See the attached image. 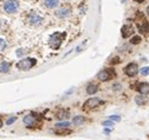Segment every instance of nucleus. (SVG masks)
<instances>
[{"mask_svg":"<svg viewBox=\"0 0 149 140\" xmlns=\"http://www.w3.org/2000/svg\"><path fill=\"white\" fill-rule=\"evenodd\" d=\"M135 23H136V26L139 28V31L142 33V34H147L149 33V23L148 20L146 19V16L142 12L137 11L136 13V16H135Z\"/></svg>","mask_w":149,"mask_h":140,"instance_id":"obj_1","label":"nucleus"},{"mask_svg":"<svg viewBox=\"0 0 149 140\" xmlns=\"http://www.w3.org/2000/svg\"><path fill=\"white\" fill-rule=\"evenodd\" d=\"M65 37H66V33L65 32H62V33L56 32V33H53L52 36L49 38V45H50V47L53 48V49H58L61 47L63 40L65 39Z\"/></svg>","mask_w":149,"mask_h":140,"instance_id":"obj_2","label":"nucleus"},{"mask_svg":"<svg viewBox=\"0 0 149 140\" xmlns=\"http://www.w3.org/2000/svg\"><path fill=\"white\" fill-rule=\"evenodd\" d=\"M36 64H37V60L34 58H25V59H22L20 61H18L15 66L20 71H29Z\"/></svg>","mask_w":149,"mask_h":140,"instance_id":"obj_3","label":"nucleus"},{"mask_svg":"<svg viewBox=\"0 0 149 140\" xmlns=\"http://www.w3.org/2000/svg\"><path fill=\"white\" fill-rule=\"evenodd\" d=\"M18 10H19V3H18V0H7L4 4V11L7 14H13Z\"/></svg>","mask_w":149,"mask_h":140,"instance_id":"obj_4","label":"nucleus"},{"mask_svg":"<svg viewBox=\"0 0 149 140\" xmlns=\"http://www.w3.org/2000/svg\"><path fill=\"white\" fill-rule=\"evenodd\" d=\"M113 77H115V71H114L113 68L102 69V71H100L98 74H97V78H98L101 81H108V80H110Z\"/></svg>","mask_w":149,"mask_h":140,"instance_id":"obj_5","label":"nucleus"},{"mask_svg":"<svg viewBox=\"0 0 149 140\" xmlns=\"http://www.w3.org/2000/svg\"><path fill=\"white\" fill-rule=\"evenodd\" d=\"M27 21L30 25H33V26H38L43 23V16L39 15L38 13H36V12H32L29 14L27 16Z\"/></svg>","mask_w":149,"mask_h":140,"instance_id":"obj_6","label":"nucleus"},{"mask_svg":"<svg viewBox=\"0 0 149 140\" xmlns=\"http://www.w3.org/2000/svg\"><path fill=\"white\" fill-rule=\"evenodd\" d=\"M124 73L128 75V77H135L137 73H139V66L135 64V62H132V64H128L124 68Z\"/></svg>","mask_w":149,"mask_h":140,"instance_id":"obj_7","label":"nucleus"},{"mask_svg":"<svg viewBox=\"0 0 149 140\" xmlns=\"http://www.w3.org/2000/svg\"><path fill=\"white\" fill-rule=\"evenodd\" d=\"M102 102H103V101H102L100 98H90V99H88V100L85 101L84 107H85V108H95V107L100 106Z\"/></svg>","mask_w":149,"mask_h":140,"instance_id":"obj_8","label":"nucleus"},{"mask_svg":"<svg viewBox=\"0 0 149 140\" xmlns=\"http://www.w3.org/2000/svg\"><path fill=\"white\" fill-rule=\"evenodd\" d=\"M133 33H134V27H133L132 25L127 24V25H123V26H122V28H121V34H122V37H123L124 39L129 38Z\"/></svg>","mask_w":149,"mask_h":140,"instance_id":"obj_9","label":"nucleus"},{"mask_svg":"<svg viewBox=\"0 0 149 140\" xmlns=\"http://www.w3.org/2000/svg\"><path fill=\"white\" fill-rule=\"evenodd\" d=\"M23 121H24V125H26V126L31 127V126L36 125V122H37V117H36V115H33V114H27V115H25V117H24Z\"/></svg>","mask_w":149,"mask_h":140,"instance_id":"obj_10","label":"nucleus"},{"mask_svg":"<svg viewBox=\"0 0 149 140\" xmlns=\"http://www.w3.org/2000/svg\"><path fill=\"white\" fill-rule=\"evenodd\" d=\"M137 91H139L141 94H143V95L149 94V84H147V82H141V84H139V85H137Z\"/></svg>","mask_w":149,"mask_h":140,"instance_id":"obj_11","label":"nucleus"},{"mask_svg":"<svg viewBox=\"0 0 149 140\" xmlns=\"http://www.w3.org/2000/svg\"><path fill=\"white\" fill-rule=\"evenodd\" d=\"M59 5V0H44V6L46 8H56Z\"/></svg>","mask_w":149,"mask_h":140,"instance_id":"obj_12","label":"nucleus"},{"mask_svg":"<svg viewBox=\"0 0 149 140\" xmlns=\"http://www.w3.org/2000/svg\"><path fill=\"white\" fill-rule=\"evenodd\" d=\"M54 14L57 15L58 18H66V16L70 14V10L64 7V8H61V10H58V11H56Z\"/></svg>","mask_w":149,"mask_h":140,"instance_id":"obj_13","label":"nucleus"},{"mask_svg":"<svg viewBox=\"0 0 149 140\" xmlns=\"http://www.w3.org/2000/svg\"><path fill=\"white\" fill-rule=\"evenodd\" d=\"M97 90H98V86H97V85L90 84V85H88V87H86V93H88V94H94V93L97 92Z\"/></svg>","mask_w":149,"mask_h":140,"instance_id":"obj_14","label":"nucleus"},{"mask_svg":"<svg viewBox=\"0 0 149 140\" xmlns=\"http://www.w3.org/2000/svg\"><path fill=\"white\" fill-rule=\"evenodd\" d=\"M10 71V62L7 61H3L0 64V72L1 73H7Z\"/></svg>","mask_w":149,"mask_h":140,"instance_id":"obj_15","label":"nucleus"},{"mask_svg":"<svg viewBox=\"0 0 149 140\" xmlns=\"http://www.w3.org/2000/svg\"><path fill=\"white\" fill-rule=\"evenodd\" d=\"M72 122H73V125H82L83 122H84V117H83V115L74 117L73 120H72Z\"/></svg>","mask_w":149,"mask_h":140,"instance_id":"obj_16","label":"nucleus"},{"mask_svg":"<svg viewBox=\"0 0 149 140\" xmlns=\"http://www.w3.org/2000/svg\"><path fill=\"white\" fill-rule=\"evenodd\" d=\"M141 41H142L141 36H134V37L132 38V40H130V43H132L133 45H137V44H140Z\"/></svg>","mask_w":149,"mask_h":140,"instance_id":"obj_17","label":"nucleus"},{"mask_svg":"<svg viewBox=\"0 0 149 140\" xmlns=\"http://www.w3.org/2000/svg\"><path fill=\"white\" fill-rule=\"evenodd\" d=\"M135 101H136V104H137V105H143V104L146 102L144 98H143V97H141V95L136 97V98H135Z\"/></svg>","mask_w":149,"mask_h":140,"instance_id":"obj_18","label":"nucleus"},{"mask_svg":"<svg viewBox=\"0 0 149 140\" xmlns=\"http://www.w3.org/2000/svg\"><path fill=\"white\" fill-rule=\"evenodd\" d=\"M6 46H7L6 41H5L4 39H1V38H0V52H1V51H4V49L6 48Z\"/></svg>","mask_w":149,"mask_h":140,"instance_id":"obj_19","label":"nucleus"},{"mask_svg":"<svg viewBox=\"0 0 149 140\" xmlns=\"http://www.w3.org/2000/svg\"><path fill=\"white\" fill-rule=\"evenodd\" d=\"M141 74H142V75H144V77L149 74V67H148V66H146V67H142V68H141Z\"/></svg>","mask_w":149,"mask_h":140,"instance_id":"obj_20","label":"nucleus"},{"mask_svg":"<svg viewBox=\"0 0 149 140\" xmlns=\"http://www.w3.org/2000/svg\"><path fill=\"white\" fill-rule=\"evenodd\" d=\"M56 133H59V134H68V133H71L70 130H65V127H63V130H56Z\"/></svg>","mask_w":149,"mask_h":140,"instance_id":"obj_21","label":"nucleus"},{"mask_svg":"<svg viewBox=\"0 0 149 140\" xmlns=\"http://www.w3.org/2000/svg\"><path fill=\"white\" fill-rule=\"evenodd\" d=\"M57 118L58 119H65V118H68V112H65V111H62L58 115H57Z\"/></svg>","mask_w":149,"mask_h":140,"instance_id":"obj_22","label":"nucleus"},{"mask_svg":"<svg viewBox=\"0 0 149 140\" xmlns=\"http://www.w3.org/2000/svg\"><path fill=\"white\" fill-rule=\"evenodd\" d=\"M102 125L105 126V127H111V126L114 125V122L110 121V120H107V121H103V122H102Z\"/></svg>","mask_w":149,"mask_h":140,"instance_id":"obj_23","label":"nucleus"},{"mask_svg":"<svg viewBox=\"0 0 149 140\" xmlns=\"http://www.w3.org/2000/svg\"><path fill=\"white\" fill-rule=\"evenodd\" d=\"M15 120H17V118H15V117H11L10 119H7L6 124H7V125H12V124H13V122H14Z\"/></svg>","mask_w":149,"mask_h":140,"instance_id":"obj_24","label":"nucleus"},{"mask_svg":"<svg viewBox=\"0 0 149 140\" xmlns=\"http://www.w3.org/2000/svg\"><path fill=\"white\" fill-rule=\"evenodd\" d=\"M70 124H69V122H62V124H57V128H63V127H68Z\"/></svg>","mask_w":149,"mask_h":140,"instance_id":"obj_25","label":"nucleus"},{"mask_svg":"<svg viewBox=\"0 0 149 140\" xmlns=\"http://www.w3.org/2000/svg\"><path fill=\"white\" fill-rule=\"evenodd\" d=\"M110 120H115V121H120L121 118L118 115H110Z\"/></svg>","mask_w":149,"mask_h":140,"instance_id":"obj_26","label":"nucleus"},{"mask_svg":"<svg viewBox=\"0 0 149 140\" xmlns=\"http://www.w3.org/2000/svg\"><path fill=\"white\" fill-rule=\"evenodd\" d=\"M134 1H135V3H139V4H141V3H143V1H144V0H134Z\"/></svg>","mask_w":149,"mask_h":140,"instance_id":"obj_27","label":"nucleus"},{"mask_svg":"<svg viewBox=\"0 0 149 140\" xmlns=\"http://www.w3.org/2000/svg\"><path fill=\"white\" fill-rule=\"evenodd\" d=\"M147 14H148V16H149V6L147 7Z\"/></svg>","mask_w":149,"mask_h":140,"instance_id":"obj_28","label":"nucleus"},{"mask_svg":"<svg viewBox=\"0 0 149 140\" xmlns=\"http://www.w3.org/2000/svg\"><path fill=\"white\" fill-rule=\"evenodd\" d=\"M3 126V121H1V119H0V127Z\"/></svg>","mask_w":149,"mask_h":140,"instance_id":"obj_29","label":"nucleus"},{"mask_svg":"<svg viewBox=\"0 0 149 140\" xmlns=\"http://www.w3.org/2000/svg\"><path fill=\"white\" fill-rule=\"evenodd\" d=\"M125 1H127V0H121V3H122V4H124Z\"/></svg>","mask_w":149,"mask_h":140,"instance_id":"obj_30","label":"nucleus"},{"mask_svg":"<svg viewBox=\"0 0 149 140\" xmlns=\"http://www.w3.org/2000/svg\"><path fill=\"white\" fill-rule=\"evenodd\" d=\"M0 28H1V20H0Z\"/></svg>","mask_w":149,"mask_h":140,"instance_id":"obj_31","label":"nucleus"}]
</instances>
